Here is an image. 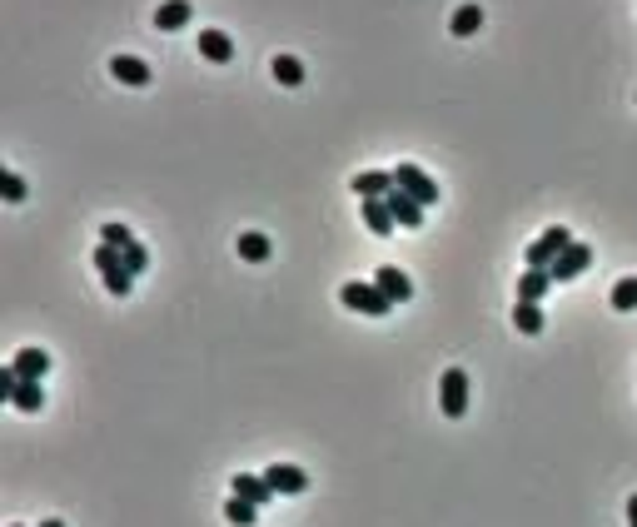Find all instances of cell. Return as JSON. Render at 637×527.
Masks as SVG:
<instances>
[{
  "label": "cell",
  "instance_id": "3",
  "mask_svg": "<svg viewBox=\"0 0 637 527\" xmlns=\"http://www.w3.org/2000/svg\"><path fill=\"white\" fill-rule=\"evenodd\" d=\"M438 403H443V418H453V423L468 413V374L463 368H449L438 378Z\"/></svg>",
  "mask_w": 637,
  "mask_h": 527
},
{
  "label": "cell",
  "instance_id": "1",
  "mask_svg": "<svg viewBox=\"0 0 637 527\" xmlns=\"http://www.w3.org/2000/svg\"><path fill=\"white\" fill-rule=\"evenodd\" d=\"M338 303L354 309V314H369V319H384L388 309H394V299H388L378 284H363V279H349V284L338 289Z\"/></svg>",
  "mask_w": 637,
  "mask_h": 527
},
{
  "label": "cell",
  "instance_id": "2",
  "mask_svg": "<svg viewBox=\"0 0 637 527\" xmlns=\"http://www.w3.org/2000/svg\"><path fill=\"white\" fill-rule=\"evenodd\" d=\"M568 244H573L568 224H548V229H543V234H537L533 244L523 249V264H528V269H548V264L558 259V254L568 249Z\"/></svg>",
  "mask_w": 637,
  "mask_h": 527
},
{
  "label": "cell",
  "instance_id": "29",
  "mask_svg": "<svg viewBox=\"0 0 637 527\" xmlns=\"http://www.w3.org/2000/svg\"><path fill=\"white\" fill-rule=\"evenodd\" d=\"M40 527H65V523H60V517H45V523H40Z\"/></svg>",
  "mask_w": 637,
  "mask_h": 527
},
{
  "label": "cell",
  "instance_id": "12",
  "mask_svg": "<svg viewBox=\"0 0 637 527\" xmlns=\"http://www.w3.org/2000/svg\"><path fill=\"white\" fill-rule=\"evenodd\" d=\"M200 55L210 65H229L235 60V40H229L225 30H200Z\"/></svg>",
  "mask_w": 637,
  "mask_h": 527
},
{
  "label": "cell",
  "instance_id": "15",
  "mask_svg": "<svg viewBox=\"0 0 637 527\" xmlns=\"http://www.w3.org/2000/svg\"><path fill=\"white\" fill-rule=\"evenodd\" d=\"M235 498H244V502H254V507H259V502L275 498V488H269L264 477H254V473H235Z\"/></svg>",
  "mask_w": 637,
  "mask_h": 527
},
{
  "label": "cell",
  "instance_id": "9",
  "mask_svg": "<svg viewBox=\"0 0 637 527\" xmlns=\"http://www.w3.org/2000/svg\"><path fill=\"white\" fill-rule=\"evenodd\" d=\"M349 189L359 194V200H388V194H394V175H378V169H359V175L349 179Z\"/></svg>",
  "mask_w": 637,
  "mask_h": 527
},
{
  "label": "cell",
  "instance_id": "10",
  "mask_svg": "<svg viewBox=\"0 0 637 527\" xmlns=\"http://www.w3.org/2000/svg\"><path fill=\"white\" fill-rule=\"evenodd\" d=\"M110 75L115 80H120V85H135V90H145V85H150V65H145V60H135V55H115V60H110Z\"/></svg>",
  "mask_w": 637,
  "mask_h": 527
},
{
  "label": "cell",
  "instance_id": "25",
  "mask_svg": "<svg viewBox=\"0 0 637 527\" xmlns=\"http://www.w3.org/2000/svg\"><path fill=\"white\" fill-rule=\"evenodd\" d=\"M0 194H5L11 204H20L26 200V179L15 175V169H0Z\"/></svg>",
  "mask_w": 637,
  "mask_h": 527
},
{
  "label": "cell",
  "instance_id": "16",
  "mask_svg": "<svg viewBox=\"0 0 637 527\" xmlns=\"http://www.w3.org/2000/svg\"><path fill=\"white\" fill-rule=\"evenodd\" d=\"M363 224L374 229L378 239L394 234V214H388V200H363Z\"/></svg>",
  "mask_w": 637,
  "mask_h": 527
},
{
  "label": "cell",
  "instance_id": "8",
  "mask_svg": "<svg viewBox=\"0 0 637 527\" xmlns=\"http://www.w3.org/2000/svg\"><path fill=\"white\" fill-rule=\"evenodd\" d=\"M374 284H378V289H384L394 303H409V299H413V279L403 274L399 264H384V269L374 274Z\"/></svg>",
  "mask_w": 637,
  "mask_h": 527
},
{
  "label": "cell",
  "instance_id": "23",
  "mask_svg": "<svg viewBox=\"0 0 637 527\" xmlns=\"http://www.w3.org/2000/svg\"><path fill=\"white\" fill-rule=\"evenodd\" d=\"M612 309H617V314H633L637 309V279H617V284H612Z\"/></svg>",
  "mask_w": 637,
  "mask_h": 527
},
{
  "label": "cell",
  "instance_id": "30",
  "mask_svg": "<svg viewBox=\"0 0 637 527\" xmlns=\"http://www.w3.org/2000/svg\"><path fill=\"white\" fill-rule=\"evenodd\" d=\"M11 527H15V523H11Z\"/></svg>",
  "mask_w": 637,
  "mask_h": 527
},
{
  "label": "cell",
  "instance_id": "4",
  "mask_svg": "<svg viewBox=\"0 0 637 527\" xmlns=\"http://www.w3.org/2000/svg\"><path fill=\"white\" fill-rule=\"evenodd\" d=\"M593 264V244H583V239H573L568 249L558 254V259L548 264V274H553V284H568V279H577Z\"/></svg>",
  "mask_w": 637,
  "mask_h": 527
},
{
  "label": "cell",
  "instance_id": "14",
  "mask_svg": "<svg viewBox=\"0 0 637 527\" xmlns=\"http://www.w3.org/2000/svg\"><path fill=\"white\" fill-rule=\"evenodd\" d=\"M548 289H553L548 269H523V279H518V299H523V303H537Z\"/></svg>",
  "mask_w": 637,
  "mask_h": 527
},
{
  "label": "cell",
  "instance_id": "5",
  "mask_svg": "<svg viewBox=\"0 0 637 527\" xmlns=\"http://www.w3.org/2000/svg\"><path fill=\"white\" fill-rule=\"evenodd\" d=\"M394 185H399L403 194H413L424 209H428V204H438V185L418 169V164H399V169H394Z\"/></svg>",
  "mask_w": 637,
  "mask_h": 527
},
{
  "label": "cell",
  "instance_id": "26",
  "mask_svg": "<svg viewBox=\"0 0 637 527\" xmlns=\"http://www.w3.org/2000/svg\"><path fill=\"white\" fill-rule=\"evenodd\" d=\"M125 269H130V274H145V269H150V249H145V244H139V239H135V244H130V249H125Z\"/></svg>",
  "mask_w": 637,
  "mask_h": 527
},
{
  "label": "cell",
  "instance_id": "17",
  "mask_svg": "<svg viewBox=\"0 0 637 527\" xmlns=\"http://www.w3.org/2000/svg\"><path fill=\"white\" fill-rule=\"evenodd\" d=\"M478 26H483V11H478V5H458V11H453V20H449V30H453L458 40L478 35Z\"/></svg>",
  "mask_w": 637,
  "mask_h": 527
},
{
  "label": "cell",
  "instance_id": "21",
  "mask_svg": "<svg viewBox=\"0 0 637 527\" xmlns=\"http://www.w3.org/2000/svg\"><path fill=\"white\" fill-rule=\"evenodd\" d=\"M513 324H518V334H543V309L537 303H513Z\"/></svg>",
  "mask_w": 637,
  "mask_h": 527
},
{
  "label": "cell",
  "instance_id": "27",
  "mask_svg": "<svg viewBox=\"0 0 637 527\" xmlns=\"http://www.w3.org/2000/svg\"><path fill=\"white\" fill-rule=\"evenodd\" d=\"M100 244H115V249H130V244H135V234H130L125 224H100Z\"/></svg>",
  "mask_w": 637,
  "mask_h": 527
},
{
  "label": "cell",
  "instance_id": "11",
  "mask_svg": "<svg viewBox=\"0 0 637 527\" xmlns=\"http://www.w3.org/2000/svg\"><path fill=\"white\" fill-rule=\"evenodd\" d=\"M11 368L26 378V383H40V378L51 374V353H45V349H20V353L11 358Z\"/></svg>",
  "mask_w": 637,
  "mask_h": 527
},
{
  "label": "cell",
  "instance_id": "19",
  "mask_svg": "<svg viewBox=\"0 0 637 527\" xmlns=\"http://www.w3.org/2000/svg\"><path fill=\"white\" fill-rule=\"evenodd\" d=\"M269 254H275V244H269L264 234H239V259L244 264H264Z\"/></svg>",
  "mask_w": 637,
  "mask_h": 527
},
{
  "label": "cell",
  "instance_id": "6",
  "mask_svg": "<svg viewBox=\"0 0 637 527\" xmlns=\"http://www.w3.org/2000/svg\"><path fill=\"white\" fill-rule=\"evenodd\" d=\"M264 483H269L275 492H289V498L309 492V473H304V468H294V463H269V468H264Z\"/></svg>",
  "mask_w": 637,
  "mask_h": 527
},
{
  "label": "cell",
  "instance_id": "13",
  "mask_svg": "<svg viewBox=\"0 0 637 527\" xmlns=\"http://www.w3.org/2000/svg\"><path fill=\"white\" fill-rule=\"evenodd\" d=\"M189 20H195V5H189V0H164L160 11H155V26L160 30H185Z\"/></svg>",
  "mask_w": 637,
  "mask_h": 527
},
{
  "label": "cell",
  "instance_id": "22",
  "mask_svg": "<svg viewBox=\"0 0 637 527\" xmlns=\"http://www.w3.org/2000/svg\"><path fill=\"white\" fill-rule=\"evenodd\" d=\"M100 279H105V289H110L115 299H130V289H135V274H130L125 264H115V269H105Z\"/></svg>",
  "mask_w": 637,
  "mask_h": 527
},
{
  "label": "cell",
  "instance_id": "18",
  "mask_svg": "<svg viewBox=\"0 0 637 527\" xmlns=\"http://www.w3.org/2000/svg\"><path fill=\"white\" fill-rule=\"evenodd\" d=\"M11 403L20 408V413H40V408H45V389H40V383H26V378H20V389L11 393Z\"/></svg>",
  "mask_w": 637,
  "mask_h": 527
},
{
  "label": "cell",
  "instance_id": "24",
  "mask_svg": "<svg viewBox=\"0 0 637 527\" xmlns=\"http://www.w3.org/2000/svg\"><path fill=\"white\" fill-rule=\"evenodd\" d=\"M225 517H229L235 527H254L259 507H254V502H244V498H229V502H225Z\"/></svg>",
  "mask_w": 637,
  "mask_h": 527
},
{
  "label": "cell",
  "instance_id": "28",
  "mask_svg": "<svg viewBox=\"0 0 637 527\" xmlns=\"http://www.w3.org/2000/svg\"><path fill=\"white\" fill-rule=\"evenodd\" d=\"M627 523L637 527V492H633V498H627Z\"/></svg>",
  "mask_w": 637,
  "mask_h": 527
},
{
  "label": "cell",
  "instance_id": "7",
  "mask_svg": "<svg viewBox=\"0 0 637 527\" xmlns=\"http://www.w3.org/2000/svg\"><path fill=\"white\" fill-rule=\"evenodd\" d=\"M388 214H394L399 229H424V204L413 200V194H403L399 185H394V194H388Z\"/></svg>",
  "mask_w": 637,
  "mask_h": 527
},
{
  "label": "cell",
  "instance_id": "20",
  "mask_svg": "<svg viewBox=\"0 0 637 527\" xmlns=\"http://www.w3.org/2000/svg\"><path fill=\"white\" fill-rule=\"evenodd\" d=\"M269 70H275V80H279V85H289V90L304 85V65L294 60V55H275V60H269Z\"/></svg>",
  "mask_w": 637,
  "mask_h": 527
}]
</instances>
